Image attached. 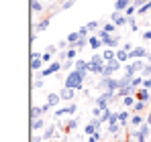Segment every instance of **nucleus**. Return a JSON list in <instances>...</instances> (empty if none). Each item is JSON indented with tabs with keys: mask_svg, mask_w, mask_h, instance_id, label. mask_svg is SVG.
Here are the masks:
<instances>
[{
	"mask_svg": "<svg viewBox=\"0 0 151 142\" xmlns=\"http://www.w3.org/2000/svg\"><path fill=\"white\" fill-rule=\"evenodd\" d=\"M84 79H86V73H80V71H70L68 73V77H65V83H63V87H68V89H82L84 87Z\"/></svg>",
	"mask_w": 151,
	"mask_h": 142,
	"instance_id": "1",
	"label": "nucleus"
},
{
	"mask_svg": "<svg viewBox=\"0 0 151 142\" xmlns=\"http://www.w3.org/2000/svg\"><path fill=\"white\" fill-rule=\"evenodd\" d=\"M104 65H106V61H104V57L102 55H92L90 57V61H88V71L90 73H104Z\"/></svg>",
	"mask_w": 151,
	"mask_h": 142,
	"instance_id": "2",
	"label": "nucleus"
},
{
	"mask_svg": "<svg viewBox=\"0 0 151 142\" xmlns=\"http://www.w3.org/2000/svg\"><path fill=\"white\" fill-rule=\"evenodd\" d=\"M100 89H106V92H112L116 94L121 89V79H114V77H102V81L98 83Z\"/></svg>",
	"mask_w": 151,
	"mask_h": 142,
	"instance_id": "3",
	"label": "nucleus"
},
{
	"mask_svg": "<svg viewBox=\"0 0 151 142\" xmlns=\"http://www.w3.org/2000/svg\"><path fill=\"white\" fill-rule=\"evenodd\" d=\"M96 37H100L102 39V43H104V49H116L119 47V43H121V39L116 37V35H106L104 31H98L96 33Z\"/></svg>",
	"mask_w": 151,
	"mask_h": 142,
	"instance_id": "4",
	"label": "nucleus"
},
{
	"mask_svg": "<svg viewBox=\"0 0 151 142\" xmlns=\"http://www.w3.org/2000/svg\"><path fill=\"white\" fill-rule=\"evenodd\" d=\"M121 65H123V63H121L119 59H114V61H108V63L104 65V73H102V77H112L116 71L121 69Z\"/></svg>",
	"mask_w": 151,
	"mask_h": 142,
	"instance_id": "5",
	"label": "nucleus"
},
{
	"mask_svg": "<svg viewBox=\"0 0 151 142\" xmlns=\"http://www.w3.org/2000/svg\"><path fill=\"white\" fill-rule=\"evenodd\" d=\"M149 132H151V126L149 124H143L141 128H137V130L133 132V140L135 142H145V138H147Z\"/></svg>",
	"mask_w": 151,
	"mask_h": 142,
	"instance_id": "6",
	"label": "nucleus"
},
{
	"mask_svg": "<svg viewBox=\"0 0 151 142\" xmlns=\"http://www.w3.org/2000/svg\"><path fill=\"white\" fill-rule=\"evenodd\" d=\"M116 94H112V92H104V94L96 99V108H100L102 112L104 110H108V102H112V97H114Z\"/></svg>",
	"mask_w": 151,
	"mask_h": 142,
	"instance_id": "7",
	"label": "nucleus"
},
{
	"mask_svg": "<svg viewBox=\"0 0 151 142\" xmlns=\"http://www.w3.org/2000/svg\"><path fill=\"white\" fill-rule=\"evenodd\" d=\"M110 18H112L110 23H114L116 26H125V24H129V16H127L125 12H119V10H114Z\"/></svg>",
	"mask_w": 151,
	"mask_h": 142,
	"instance_id": "8",
	"label": "nucleus"
},
{
	"mask_svg": "<svg viewBox=\"0 0 151 142\" xmlns=\"http://www.w3.org/2000/svg\"><path fill=\"white\" fill-rule=\"evenodd\" d=\"M63 65L59 63V61H51L49 63V67H45V69H41V79L43 77H47V75H53V73H57V71L61 69Z\"/></svg>",
	"mask_w": 151,
	"mask_h": 142,
	"instance_id": "9",
	"label": "nucleus"
},
{
	"mask_svg": "<svg viewBox=\"0 0 151 142\" xmlns=\"http://www.w3.org/2000/svg\"><path fill=\"white\" fill-rule=\"evenodd\" d=\"M147 55H149V51H147L145 47H135L131 53H129V57L135 59V61H137V59H147Z\"/></svg>",
	"mask_w": 151,
	"mask_h": 142,
	"instance_id": "10",
	"label": "nucleus"
},
{
	"mask_svg": "<svg viewBox=\"0 0 151 142\" xmlns=\"http://www.w3.org/2000/svg\"><path fill=\"white\" fill-rule=\"evenodd\" d=\"M47 110H49V106H47V104H45V106H41V108H37V106H33V108H31V118H33V120L41 118V116H43V114H45Z\"/></svg>",
	"mask_w": 151,
	"mask_h": 142,
	"instance_id": "11",
	"label": "nucleus"
},
{
	"mask_svg": "<svg viewBox=\"0 0 151 142\" xmlns=\"http://www.w3.org/2000/svg\"><path fill=\"white\" fill-rule=\"evenodd\" d=\"M88 45H90V49H94V51H98V49L104 47L102 39H100V37H96V35H90V39H88Z\"/></svg>",
	"mask_w": 151,
	"mask_h": 142,
	"instance_id": "12",
	"label": "nucleus"
},
{
	"mask_svg": "<svg viewBox=\"0 0 151 142\" xmlns=\"http://www.w3.org/2000/svg\"><path fill=\"white\" fill-rule=\"evenodd\" d=\"M135 97H137V102H149L151 99V94H149V89H145V87H141V89H137L135 92Z\"/></svg>",
	"mask_w": 151,
	"mask_h": 142,
	"instance_id": "13",
	"label": "nucleus"
},
{
	"mask_svg": "<svg viewBox=\"0 0 151 142\" xmlns=\"http://www.w3.org/2000/svg\"><path fill=\"white\" fill-rule=\"evenodd\" d=\"M74 69L80 71V73H88V61H84V59H76V61H74Z\"/></svg>",
	"mask_w": 151,
	"mask_h": 142,
	"instance_id": "14",
	"label": "nucleus"
},
{
	"mask_svg": "<svg viewBox=\"0 0 151 142\" xmlns=\"http://www.w3.org/2000/svg\"><path fill=\"white\" fill-rule=\"evenodd\" d=\"M133 4V0H116L114 2V10H119V12H125L127 8Z\"/></svg>",
	"mask_w": 151,
	"mask_h": 142,
	"instance_id": "15",
	"label": "nucleus"
},
{
	"mask_svg": "<svg viewBox=\"0 0 151 142\" xmlns=\"http://www.w3.org/2000/svg\"><path fill=\"white\" fill-rule=\"evenodd\" d=\"M116 120H119V124H123V128L127 126V122H131V114L123 110V112H116Z\"/></svg>",
	"mask_w": 151,
	"mask_h": 142,
	"instance_id": "16",
	"label": "nucleus"
},
{
	"mask_svg": "<svg viewBox=\"0 0 151 142\" xmlns=\"http://www.w3.org/2000/svg\"><path fill=\"white\" fill-rule=\"evenodd\" d=\"M76 104H70V106H65V108H59L57 112H55V116H63V114H76Z\"/></svg>",
	"mask_w": 151,
	"mask_h": 142,
	"instance_id": "17",
	"label": "nucleus"
},
{
	"mask_svg": "<svg viewBox=\"0 0 151 142\" xmlns=\"http://www.w3.org/2000/svg\"><path fill=\"white\" fill-rule=\"evenodd\" d=\"M80 39H82V37H80V33L76 31V33H70V35H68V39H65V41H68V45H70V47H76Z\"/></svg>",
	"mask_w": 151,
	"mask_h": 142,
	"instance_id": "18",
	"label": "nucleus"
},
{
	"mask_svg": "<svg viewBox=\"0 0 151 142\" xmlns=\"http://www.w3.org/2000/svg\"><path fill=\"white\" fill-rule=\"evenodd\" d=\"M59 102H61V95H59V94H49V95H47V106H49V108L57 106Z\"/></svg>",
	"mask_w": 151,
	"mask_h": 142,
	"instance_id": "19",
	"label": "nucleus"
},
{
	"mask_svg": "<svg viewBox=\"0 0 151 142\" xmlns=\"http://www.w3.org/2000/svg\"><path fill=\"white\" fill-rule=\"evenodd\" d=\"M59 95H61V99H74L76 89H68V87H63V89L59 92Z\"/></svg>",
	"mask_w": 151,
	"mask_h": 142,
	"instance_id": "20",
	"label": "nucleus"
},
{
	"mask_svg": "<svg viewBox=\"0 0 151 142\" xmlns=\"http://www.w3.org/2000/svg\"><path fill=\"white\" fill-rule=\"evenodd\" d=\"M143 116H139V114H135V116H131V126H135V128H141L143 126Z\"/></svg>",
	"mask_w": 151,
	"mask_h": 142,
	"instance_id": "21",
	"label": "nucleus"
},
{
	"mask_svg": "<svg viewBox=\"0 0 151 142\" xmlns=\"http://www.w3.org/2000/svg\"><path fill=\"white\" fill-rule=\"evenodd\" d=\"M102 57H104V61L108 63V61H114L116 59V51H112V49H106L104 53H102Z\"/></svg>",
	"mask_w": 151,
	"mask_h": 142,
	"instance_id": "22",
	"label": "nucleus"
},
{
	"mask_svg": "<svg viewBox=\"0 0 151 142\" xmlns=\"http://www.w3.org/2000/svg\"><path fill=\"white\" fill-rule=\"evenodd\" d=\"M121 128H123V124H119V122H108V132H110V134H119Z\"/></svg>",
	"mask_w": 151,
	"mask_h": 142,
	"instance_id": "23",
	"label": "nucleus"
},
{
	"mask_svg": "<svg viewBox=\"0 0 151 142\" xmlns=\"http://www.w3.org/2000/svg\"><path fill=\"white\" fill-rule=\"evenodd\" d=\"M49 23H51V18H49V16H47V18H41L39 23L35 24V28H37V31H45V28L49 26Z\"/></svg>",
	"mask_w": 151,
	"mask_h": 142,
	"instance_id": "24",
	"label": "nucleus"
},
{
	"mask_svg": "<svg viewBox=\"0 0 151 142\" xmlns=\"http://www.w3.org/2000/svg\"><path fill=\"white\" fill-rule=\"evenodd\" d=\"M31 128H33V130H43V128H45V122H43V118L33 120V122H31Z\"/></svg>",
	"mask_w": 151,
	"mask_h": 142,
	"instance_id": "25",
	"label": "nucleus"
},
{
	"mask_svg": "<svg viewBox=\"0 0 151 142\" xmlns=\"http://www.w3.org/2000/svg\"><path fill=\"white\" fill-rule=\"evenodd\" d=\"M53 134H55V126H47L41 138H43V140H49V138H53Z\"/></svg>",
	"mask_w": 151,
	"mask_h": 142,
	"instance_id": "26",
	"label": "nucleus"
},
{
	"mask_svg": "<svg viewBox=\"0 0 151 142\" xmlns=\"http://www.w3.org/2000/svg\"><path fill=\"white\" fill-rule=\"evenodd\" d=\"M123 104H125L127 108H133V106L137 104V97H135V95H127V97H123Z\"/></svg>",
	"mask_w": 151,
	"mask_h": 142,
	"instance_id": "27",
	"label": "nucleus"
},
{
	"mask_svg": "<svg viewBox=\"0 0 151 142\" xmlns=\"http://www.w3.org/2000/svg\"><path fill=\"white\" fill-rule=\"evenodd\" d=\"M114 28H116V24H114V23H104V24H102V31H104L106 35H112Z\"/></svg>",
	"mask_w": 151,
	"mask_h": 142,
	"instance_id": "28",
	"label": "nucleus"
},
{
	"mask_svg": "<svg viewBox=\"0 0 151 142\" xmlns=\"http://www.w3.org/2000/svg\"><path fill=\"white\" fill-rule=\"evenodd\" d=\"M31 10L33 12H43V4L39 0H31Z\"/></svg>",
	"mask_w": 151,
	"mask_h": 142,
	"instance_id": "29",
	"label": "nucleus"
},
{
	"mask_svg": "<svg viewBox=\"0 0 151 142\" xmlns=\"http://www.w3.org/2000/svg\"><path fill=\"white\" fill-rule=\"evenodd\" d=\"M76 126H78V120H70V122H68V124L63 126V130H65V132L70 134L72 130H76Z\"/></svg>",
	"mask_w": 151,
	"mask_h": 142,
	"instance_id": "30",
	"label": "nucleus"
},
{
	"mask_svg": "<svg viewBox=\"0 0 151 142\" xmlns=\"http://www.w3.org/2000/svg\"><path fill=\"white\" fill-rule=\"evenodd\" d=\"M145 106H147L145 102H137V104L133 106V112H135V114H141V112L145 110Z\"/></svg>",
	"mask_w": 151,
	"mask_h": 142,
	"instance_id": "31",
	"label": "nucleus"
},
{
	"mask_svg": "<svg viewBox=\"0 0 151 142\" xmlns=\"http://www.w3.org/2000/svg\"><path fill=\"white\" fill-rule=\"evenodd\" d=\"M110 118H112V112H110V108H108V110H104V112H102L100 122H106V124H108V122H110Z\"/></svg>",
	"mask_w": 151,
	"mask_h": 142,
	"instance_id": "32",
	"label": "nucleus"
},
{
	"mask_svg": "<svg viewBox=\"0 0 151 142\" xmlns=\"http://www.w3.org/2000/svg\"><path fill=\"white\" fill-rule=\"evenodd\" d=\"M65 55H68V61H74L76 55H78V49H76V47H70L68 51H65Z\"/></svg>",
	"mask_w": 151,
	"mask_h": 142,
	"instance_id": "33",
	"label": "nucleus"
},
{
	"mask_svg": "<svg viewBox=\"0 0 151 142\" xmlns=\"http://www.w3.org/2000/svg\"><path fill=\"white\" fill-rule=\"evenodd\" d=\"M116 59H119L121 63H125L127 59H131V57H129V53H127V51H116Z\"/></svg>",
	"mask_w": 151,
	"mask_h": 142,
	"instance_id": "34",
	"label": "nucleus"
},
{
	"mask_svg": "<svg viewBox=\"0 0 151 142\" xmlns=\"http://www.w3.org/2000/svg\"><path fill=\"white\" fill-rule=\"evenodd\" d=\"M151 10V2H147V4H143L141 8H137V14L141 16V14H145V12H149Z\"/></svg>",
	"mask_w": 151,
	"mask_h": 142,
	"instance_id": "35",
	"label": "nucleus"
},
{
	"mask_svg": "<svg viewBox=\"0 0 151 142\" xmlns=\"http://www.w3.org/2000/svg\"><path fill=\"white\" fill-rule=\"evenodd\" d=\"M141 75H143V79H149V77H151V63L143 67V71H141Z\"/></svg>",
	"mask_w": 151,
	"mask_h": 142,
	"instance_id": "36",
	"label": "nucleus"
},
{
	"mask_svg": "<svg viewBox=\"0 0 151 142\" xmlns=\"http://www.w3.org/2000/svg\"><path fill=\"white\" fill-rule=\"evenodd\" d=\"M86 26H88V31H90V33H92V31H100V28H98V26H100L98 21H92V23H88Z\"/></svg>",
	"mask_w": 151,
	"mask_h": 142,
	"instance_id": "37",
	"label": "nucleus"
},
{
	"mask_svg": "<svg viewBox=\"0 0 151 142\" xmlns=\"http://www.w3.org/2000/svg\"><path fill=\"white\" fill-rule=\"evenodd\" d=\"M88 39H90V37H88ZM88 39H86V37H82V39L78 41V45H76V49H78V51H80V49H84L86 45H88Z\"/></svg>",
	"mask_w": 151,
	"mask_h": 142,
	"instance_id": "38",
	"label": "nucleus"
},
{
	"mask_svg": "<svg viewBox=\"0 0 151 142\" xmlns=\"http://www.w3.org/2000/svg\"><path fill=\"white\" fill-rule=\"evenodd\" d=\"M74 2H76V0H63V4H61L59 8H61V10H68V8H72V6H74Z\"/></svg>",
	"mask_w": 151,
	"mask_h": 142,
	"instance_id": "39",
	"label": "nucleus"
},
{
	"mask_svg": "<svg viewBox=\"0 0 151 142\" xmlns=\"http://www.w3.org/2000/svg\"><path fill=\"white\" fill-rule=\"evenodd\" d=\"M125 14H127V16H129V18H131L133 14H137V8H135V6L131 4V6H129V8H127V10H125Z\"/></svg>",
	"mask_w": 151,
	"mask_h": 142,
	"instance_id": "40",
	"label": "nucleus"
},
{
	"mask_svg": "<svg viewBox=\"0 0 151 142\" xmlns=\"http://www.w3.org/2000/svg\"><path fill=\"white\" fill-rule=\"evenodd\" d=\"M78 33H80V37H86V39H88V37H90V35H88V33H90V31H88V26H86V24H84V26H82V28H80V31H78Z\"/></svg>",
	"mask_w": 151,
	"mask_h": 142,
	"instance_id": "41",
	"label": "nucleus"
},
{
	"mask_svg": "<svg viewBox=\"0 0 151 142\" xmlns=\"http://www.w3.org/2000/svg\"><path fill=\"white\" fill-rule=\"evenodd\" d=\"M147 2H149V0H133V6H135V8H141V6L147 4Z\"/></svg>",
	"mask_w": 151,
	"mask_h": 142,
	"instance_id": "42",
	"label": "nucleus"
},
{
	"mask_svg": "<svg viewBox=\"0 0 151 142\" xmlns=\"http://www.w3.org/2000/svg\"><path fill=\"white\" fill-rule=\"evenodd\" d=\"M129 24H131V28H133V31H137V28H139V24H137V21H135V16H131V18H129Z\"/></svg>",
	"mask_w": 151,
	"mask_h": 142,
	"instance_id": "43",
	"label": "nucleus"
},
{
	"mask_svg": "<svg viewBox=\"0 0 151 142\" xmlns=\"http://www.w3.org/2000/svg\"><path fill=\"white\" fill-rule=\"evenodd\" d=\"M92 116H94V118H100V116H102V110H100V108H94V110H92Z\"/></svg>",
	"mask_w": 151,
	"mask_h": 142,
	"instance_id": "44",
	"label": "nucleus"
},
{
	"mask_svg": "<svg viewBox=\"0 0 151 142\" xmlns=\"http://www.w3.org/2000/svg\"><path fill=\"white\" fill-rule=\"evenodd\" d=\"M133 45H131V43H125V45H123V51H127V53H131V51H133Z\"/></svg>",
	"mask_w": 151,
	"mask_h": 142,
	"instance_id": "45",
	"label": "nucleus"
},
{
	"mask_svg": "<svg viewBox=\"0 0 151 142\" xmlns=\"http://www.w3.org/2000/svg\"><path fill=\"white\" fill-rule=\"evenodd\" d=\"M33 87H43V79H35L33 81Z\"/></svg>",
	"mask_w": 151,
	"mask_h": 142,
	"instance_id": "46",
	"label": "nucleus"
},
{
	"mask_svg": "<svg viewBox=\"0 0 151 142\" xmlns=\"http://www.w3.org/2000/svg\"><path fill=\"white\" fill-rule=\"evenodd\" d=\"M51 57H53L51 53H43V61H45V63H47V61H51Z\"/></svg>",
	"mask_w": 151,
	"mask_h": 142,
	"instance_id": "47",
	"label": "nucleus"
},
{
	"mask_svg": "<svg viewBox=\"0 0 151 142\" xmlns=\"http://www.w3.org/2000/svg\"><path fill=\"white\" fill-rule=\"evenodd\" d=\"M143 39H145V41H151V31H145V33H143Z\"/></svg>",
	"mask_w": 151,
	"mask_h": 142,
	"instance_id": "48",
	"label": "nucleus"
},
{
	"mask_svg": "<svg viewBox=\"0 0 151 142\" xmlns=\"http://www.w3.org/2000/svg\"><path fill=\"white\" fill-rule=\"evenodd\" d=\"M143 87H145V89H151V77H149V79H145V83H143Z\"/></svg>",
	"mask_w": 151,
	"mask_h": 142,
	"instance_id": "49",
	"label": "nucleus"
},
{
	"mask_svg": "<svg viewBox=\"0 0 151 142\" xmlns=\"http://www.w3.org/2000/svg\"><path fill=\"white\" fill-rule=\"evenodd\" d=\"M55 49H57L55 45H49V47H47V53H51V55H53V53H55Z\"/></svg>",
	"mask_w": 151,
	"mask_h": 142,
	"instance_id": "50",
	"label": "nucleus"
},
{
	"mask_svg": "<svg viewBox=\"0 0 151 142\" xmlns=\"http://www.w3.org/2000/svg\"><path fill=\"white\" fill-rule=\"evenodd\" d=\"M65 47H68V41H61V43L57 45V49H65Z\"/></svg>",
	"mask_w": 151,
	"mask_h": 142,
	"instance_id": "51",
	"label": "nucleus"
},
{
	"mask_svg": "<svg viewBox=\"0 0 151 142\" xmlns=\"http://www.w3.org/2000/svg\"><path fill=\"white\" fill-rule=\"evenodd\" d=\"M145 122H147V124H149V126H151V114H149V116H147V118H145Z\"/></svg>",
	"mask_w": 151,
	"mask_h": 142,
	"instance_id": "52",
	"label": "nucleus"
},
{
	"mask_svg": "<svg viewBox=\"0 0 151 142\" xmlns=\"http://www.w3.org/2000/svg\"><path fill=\"white\" fill-rule=\"evenodd\" d=\"M41 142H45V140H41Z\"/></svg>",
	"mask_w": 151,
	"mask_h": 142,
	"instance_id": "53",
	"label": "nucleus"
},
{
	"mask_svg": "<svg viewBox=\"0 0 151 142\" xmlns=\"http://www.w3.org/2000/svg\"><path fill=\"white\" fill-rule=\"evenodd\" d=\"M149 2H151V0H149Z\"/></svg>",
	"mask_w": 151,
	"mask_h": 142,
	"instance_id": "54",
	"label": "nucleus"
}]
</instances>
